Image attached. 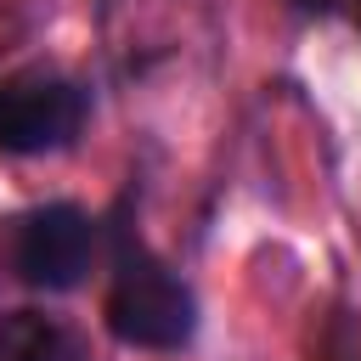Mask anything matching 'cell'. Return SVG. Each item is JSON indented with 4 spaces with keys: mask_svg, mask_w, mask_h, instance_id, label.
Listing matches in <instances>:
<instances>
[{
    "mask_svg": "<svg viewBox=\"0 0 361 361\" xmlns=\"http://www.w3.org/2000/svg\"><path fill=\"white\" fill-rule=\"evenodd\" d=\"M107 333L130 350H186L197 338V293L192 282L152 254L147 237H135V226H113L107 237V299H102Z\"/></svg>",
    "mask_w": 361,
    "mask_h": 361,
    "instance_id": "cell-1",
    "label": "cell"
},
{
    "mask_svg": "<svg viewBox=\"0 0 361 361\" xmlns=\"http://www.w3.org/2000/svg\"><path fill=\"white\" fill-rule=\"evenodd\" d=\"M102 259V220L79 203H34L6 226V271L34 293H73Z\"/></svg>",
    "mask_w": 361,
    "mask_h": 361,
    "instance_id": "cell-2",
    "label": "cell"
},
{
    "mask_svg": "<svg viewBox=\"0 0 361 361\" xmlns=\"http://www.w3.org/2000/svg\"><path fill=\"white\" fill-rule=\"evenodd\" d=\"M85 118H90L85 85L56 68H17L0 79V152L11 158L68 152L85 135Z\"/></svg>",
    "mask_w": 361,
    "mask_h": 361,
    "instance_id": "cell-3",
    "label": "cell"
},
{
    "mask_svg": "<svg viewBox=\"0 0 361 361\" xmlns=\"http://www.w3.org/2000/svg\"><path fill=\"white\" fill-rule=\"evenodd\" d=\"M0 361H90V350L62 316L6 310L0 316Z\"/></svg>",
    "mask_w": 361,
    "mask_h": 361,
    "instance_id": "cell-4",
    "label": "cell"
},
{
    "mask_svg": "<svg viewBox=\"0 0 361 361\" xmlns=\"http://www.w3.org/2000/svg\"><path fill=\"white\" fill-rule=\"evenodd\" d=\"M305 6H322V11H344V17H355V28H361V0H305Z\"/></svg>",
    "mask_w": 361,
    "mask_h": 361,
    "instance_id": "cell-5",
    "label": "cell"
}]
</instances>
